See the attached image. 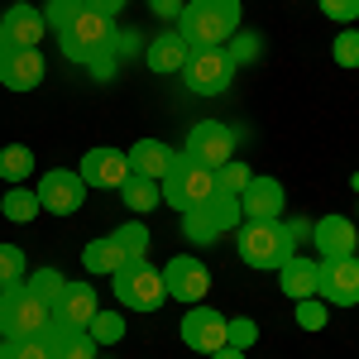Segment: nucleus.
<instances>
[{
    "instance_id": "1",
    "label": "nucleus",
    "mask_w": 359,
    "mask_h": 359,
    "mask_svg": "<svg viewBox=\"0 0 359 359\" xmlns=\"http://www.w3.org/2000/svg\"><path fill=\"white\" fill-rule=\"evenodd\" d=\"M111 25L115 20H106V15L77 5V15L57 29V48H62V57L91 67L96 77H111V62H115V29Z\"/></svg>"
},
{
    "instance_id": "2",
    "label": "nucleus",
    "mask_w": 359,
    "mask_h": 359,
    "mask_svg": "<svg viewBox=\"0 0 359 359\" xmlns=\"http://www.w3.org/2000/svg\"><path fill=\"white\" fill-rule=\"evenodd\" d=\"M240 0H187L177 15V34L182 43L201 53V48H225L240 34Z\"/></svg>"
},
{
    "instance_id": "3",
    "label": "nucleus",
    "mask_w": 359,
    "mask_h": 359,
    "mask_svg": "<svg viewBox=\"0 0 359 359\" xmlns=\"http://www.w3.org/2000/svg\"><path fill=\"white\" fill-rule=\"evenodd\" d=\"M163 187V201L172 206V211H196V206H206L211 196L221 192V182H216V168H201V163H192L187 154H177L172 158V168H168V177L158 182Z\"/></svg>"
},
{
    "instance_id": "4",
    "label": "nucleus",
    "mask_w": 359,
    "mask_h": 359,
    "mask_svg": "<svg viewBox=\"0 0 359 359\" xmlns=\"http://www.w3.org/2000/svg\"><path fill=\"white\" fill-rule=\"evenodd\" d=\"M53 326V306L39 302L25 283L0 287V335L5 340H25V335H48Z\"/></svg>"
},
{
    "instance_id": "5",
    "label": "nucleus",
    "mask_w": 359,
    "mask_h": 359,
    "mask_svg": "<svg viewBox=\"0 0 359 359\" xmlns=\"http://www.w3.org/2000/svg\"><path fill=\"white\" fill-rule=\"evenodd\" d=\"M235 249H240V259L249 269H273L278 273L287 264V254H292V240H287L283 221H240Z\"/></svg>"
},
{
    "instance_id": "6",
    "label": "nucleus",
    "mask_w": 359,
    "mask_h": 359,
    "mask_svg": "<svg viewBox=\"0 0 359 359\" xmlns=\"http://www.w3.org/2000/svg\"><path fill=\"white\" fill-rule=\"evenodd\" d=\"M245 221V211H240V196L235 192H216L206 206H196L182 216V235L192 240V245H211V240H221L225 230H240Z\"/></svg>"
},
{
    "instance_id": "7",
    "label": "nucleus",
    "mask_w": 359,
    "mask_h": 359,
    "mask_svg": "<svg viewBox=\"0 0 359 359\" xmlns=\"http://www.w3.org/2000/svg\"><path fill=\"white\" fill-rule=\"evenodd\" d=\"M115 302L130 306V311H158L168 302V287H163V273L144 259H130L120 273H115Z\"/></svg>"
},
{
    "instance_id": "8",
    "label": "nucleus",
    "mask_w": 359,
    "mask_h": 359,
    "mask_svg": "<svg viewBox=\"0 0 359 359\" xmlns=\"http://www.w3.org/2000/svg\"><path fill=\"white\" fill-rule=\"evenodd\" d=\"M177 77H182L187 91H196V96H221L225 86L235 82V57L225 53V48H201V53L187 57V67H182Z\"/></svg>"
},
{
    "instance_id": "9",
    "label": "nucleus",
    "mask_w": 359,
    "mask_h": 359,
    "mask_svg": "<svg viewBox=\"0 0 359 359\" xmlns=\"http://www.w3.org/2000/svg\"><path fill=\"white\" fill-rule=\"evenodd\" d=\"M316 297H326L331 306H359V254L316 264Z\"/></svg>"
},
{
    "instance_id": "10",
    "label": "nucleus",
    "mask_w": 359,
    "mask_h": 359,
    "mask_svg": "<svg viewBox=\"0 0 359 359\" xmlns=\"http://www.w3.org/2000/svg\"><path fill=\"white\" fill-rule=\"evenodd\" d=\"M182 154H187L192 163H201V168H225L230 158H235V130L221 125V120H196Z\"/></svg>"
},
{
    "instance_id": "11",
    "label": "nucleus",
    "mask_w": 359,
    "mask_h": 359,
    "mask_svg": "<svg viewBox=\"0 0 359 359\" xmlns=\"http://www.w3.org/2000/svg\"><path fill=\"white\" fill-rule=\"evenodd\" d=\"M34 196H39V206H43V211H53V216H77V211H82V201H86V182H82V172L53 168V172H43V177H39Z\"/></svg>"
},
{
    "instance_id": "12",
    "label": "nucleus",
    "mask_w": 359,
    "mask_h": 359,
    "mask_svg": "<svg viewBox=\"0 0 359 359\" xmlns=\"http://www.w3.org/2000/svg\"><path fill=\"white\" fill-rule=\"evenodd\" d=\"M182 345L187 350H196V355H216L225 345V316L216 311V306H206V302H196L187 306V316H182Z\"/></svg>"
},
{
    "instance_id": "13",
    "label": "nucleus",
    "mask_w": 359,
    "mask_h": 359,
    "mask_svg": "<svg viewBox=\"0 0 359 359\" xmlns=\"http://www.w3.org/2000/svg\"><path fill=\"white\" fill-rule=\"evenodd\" d=\"M163 287H168V302L196 306L206 292H211V273H206V264H201V259H168Z\"/></svg>"
},
{
    "instance_id": "14",
    "label": "nucleus",
    "mask_w": 359,
    "mask_h": 359,
    "mask_svg": "<svg viewBox=\"0 0 359 359\" xmlns=\"http://www.w3.org/2000/svg\"><path fill=\"white\" fill-rule=\"evenodd\" d=\"M82 182L86 187H106V192H120L135 172H130V158L120 154V149H86V158H82Z\"/></svg>"
},
{
    "instance_id": "15",
    "label": "nucleus",
    "mask_w": 359,
    "mask_h": 359,
    "mask_svg": "<svg viewBox=\"0 0 359 359\" xmlns=\"http://www.w3.org/2000/svg\"><path fill=\"white\" fill-rule=\"evenodd\" d=\"M96 311H101L96 287H91V283H67V287L57 292V302H53V326H62V331H86Z\"/></svg>"
},
{
    "instance_id": "16",
    "label": "nucleus",
    "mask_w": 359,
    "mask_h": 359,
    "mask_svg": "<svg viewBox=\"0 0 359 359\" xmlns=\"http://www.w3.org/2000/svg\"><path fill=\"white\" fill-rule=\"evenodd\" d=\"M283 206H287V192H283V182L278 177H249L245 192H240V211H245V221H278L283 216Z\"/></svg>"
},
{
    "instance_id": "17",
    "label": "nucleus",
    "mask_w": 359,
    "mask_h": 359,
    "mask_svg": "<svg viewBox=\"0 0 359 359\" xmlns=\"http://www.w3.org/2000/svg\"><path fill=\"white\" fill-rule=\"evenodd\" d=\"M43 53L39 48H5L0 53V86H10V91H34V86L43 82Z\"/></svg>"
},
{
    "instance_id": "18",
    "label": "nucleus",
    "mask_w": 359,
    "mask_h": 359,
    "mask_svg": "<svg viewBox=\"0 0 359 359\" xmlns=\"http://www.w3.org/2000/svg\"><path fill=\"white\" fill-rule=\"evenodd\" d=\"M311 245H316L321 259H345L359 245V225L350 216H321V221L311 225Z\"/></svg>"
},
{
    "instance_id": "19",
    "label": "nucleus",
    "mask_w": 359,
    "mask_h": 359,
    "mask_svg": "<svg viewBox=\"0 0 359 359\" xmlns=\"http://www.w3.org/2000/svg\"><path fill=\"white\" fill-rule=\"evenodd\" d=\"M0 29H5V43H10V48H39L43 34H48V20H43L39 5H10L5 20H0Z\"/></svg>"
},
{
    "instance_id": "20",
    "label": "nucleus",
    "mask_w": 359,
    "mask_h": 359,
    "mask_svg": "<svg viewBox=\"0 0 359 359\" xmlns=\"http://www.w3.org/2000/svg\"><path fill=\"white\" fill-rule=\"evenodd\" d=\"M125 158H130V172H139V177H154V182H163L177 154H172L168 144H158V139H139V144L130 149V154H125Z\"/></svg>"
},
{
    "instance_id": "21",
    "label": "nucleus",
    "mask_w": 359,
    "mask_h": 359,
    "mask_svg": "<svg viewBox=\"0 0 359 359\" xmlns=\"http://www.w3.org/2000/svg\"><path fill=\"white\" fill-rule=\"evenodd\" d=\"M278 287H283V297H292V302L316 297V264H311V259H297V254H287V264L278 269Z\"/></svg>"
},
{
    "instance_id": "22",
    "label": "nucleus",
    "mask_w": 359,
    "mask_h": 359,
    "mask_svg": "<svg viewBox=\"0 0 359 359\" xmlns=\"http://www.w3.org/2000/svg\"><path fill=\"white\" fill-rule=\"evenodd\" d=\"M187 57H192V48L182 43V34H177V29H168V34H158V39L149 43V67H154L158 77L182 72V67H187Z\"/></svg>"
},
{
    "instance_id": "23",
    "label": "nucleus",
    "mask_w": 359,
    "mask_h": 359,
    "mask_svg": "<svg viewBox=\"0 0 359 359\" xmlns=\"http://www.w3.org/2000/svg\"><path fill=\"white\" fill-rule=\"evenodd\" d=\"M82 264H86V273H120L125 264H130V254L115 245V235H101V240H91V245L82 249Z\"/></svg>"
},
{
    "instance_id": "24",
    "label": "nucleus",
    "mask_w": 359,
    "mask_h": 359,
    "mask_svg": "<svg viewBox=\"0 0 359 359\" xmlns=\"http://www.w3.org/2000/svg\"><path fill=\"white\" fill-rule=\"evenodd\" d=\"M48 345H53V359H96V340L86 331H62V326H48Z\"/></svg>"
},
{
    "instance_id": "25",
    "label": "nucleus",
    "mask_w": 359,
    "mask_h": 359,
    "mask_svg": "<svg viewBox=\"0 0 359 359\" xmlns=\"http://www.w3.org/2000/svg\"><path fill=\"white\" fill-rule=\"evenodd\" d=\"M120 201H125L135 216H149L154 206H163V187H158L154 177H139V172H135V177L120 187Z\"/></svg>"
},
{
    "instance_id": "26",
    "label": "nucleus",
    "mask_w": 359,
    "mask_h": 359,
    "mask_svg": "<svg viewBox=\"0 0 359 359\" xmlns=\"http://www.w3.org/2000/svg\"><path fill=\"white\" fill-rule=\"evenodd\" d=\"M0 211H5V221H15V225H29V221H39V196L29 192V187H10L5 192V201H0Z\"/></svg>"
},
{
    "instance_id": "27",
    "label": "nucleus",
    "mask_w": 359,
    "mask_h": 359,
    "mask_svg": "<svg viewBox=\"0 0 359 359\" xmlns=\"http://www.w3.org/2000/svg\"><path fill=\"white\" fill-rule=\"evenodd\" d=\"M29 172H34V154H29L25 144L0 149V177L5 182H29Z\"/></svg>"
},
{
    "instance_id": "28",
    "label": "nucleus",
    "mask_w": 359,
    "mask_h": 359,
    "mask_svg": "<svg viewBox=\"0 0 359 359\" xmlns=\"http://www.w3.org/2000/svg\"><path fill=\"white\" fill-rule=\"evenodd\" d=\"M0 359H53L48 335H25V340H0Z\"/></svg>"
},
{
    "instance_id": "29",
    "label": "nucleus",
    "mask_w": 359,
    "mask_h": 359,
    "mask_svg": "<svg viewBox=\"0 0 359 359\" xmlns=\"http://www.w3.org/2000/svg\"><path fill=\"white\" fill-rule=\"evenodd\" d=\"M86 335H91L96 345H120V340H125V316H120V311H96L91 326H86Z\"/></svg>"
},
{
    "instance_id": "30",
    "label": "nucleus",
    "mask_w": 359,
    "mask_h": 359,
    "mask_svg": "<svg viewBox=\"0 0 359 359\" xmlns=\"http://www.w3.org/2000/svg\"><path fill=\"white\" fill-rule=\"evenodd\" d=\"M25 287L34 292V297H39V302L53 306V302H57V292L67 287V278L57 273V269H39V273H29V278H25Z\"/></svg>"
},
{
    "instance_id": "31",
    "label": "nucleus",
    "mask_w": 359,
    "mask_h": 359,
    "mask_svg": "<svg viewBox=\"0 0 359 359\" xmlns=\"http://www.w3.org/2000/svg\"><path fill=\"white\" fill-rule=\"evenodd\" d=\"M115 245L125 249L130 259H144V254H149V225H144V221H125V225H115Z\"/></svg>"
},
{
    "instance_id": "32",
    "label": "nucleus",
    "mask_w": 359,
    "mask_h": 359,
    "mask_svg": "<svg viewBox=\"0 0 359 359\" xmlns=\"http://www.w3.org/2000/svg\"><path fill=\"white\" fill-rule=\"evenodd\" d=\"M29 269H25V249L20 245H0V287L10 283H25Z\"/></svg>"
},
{
    "instance_id": "33",
    "label": "nucleus",
    "mask_w": 359,
    "mask_h": 359,
    "mask_svg": "<svg viewBox=\"0 0 359 359\" xmlns=\"http://www.w3.org/2000/svg\"><path fill=\"white\" fill-rule=\"evenodd\" d=\"M331 57L340 67H359V29H340V34H335Z\"/></svg>"
},
{
    "instance_id": "34",
    "label": "nucleus",
    "mask_w": 359,
    "mask_h": 359,
    "mask_svg": "<svg viewBox=\"0 0 359 359\" xmlns=\"http://www.w3.org/2000/svg\"><path fill=\"white\" fill-rule=\"evenodd\" d=\"M249 177H254V172H249V168L240 163V158H230L225 168H216V182H221V192H235V196L245 192V182H249Z\"/></svg>"
},
{
    "instance_id": "35",
    "label": "nucleus",
    "mask_w": 359,
    "mask_h": 359,
    "mask_svg": "<svg viewBox=\"0 0 359 359\" xmlns=\"http://www.w3.org/2000/svg\"><path fill=\"white\" fill-rule=\"evenodd\" d=\"M292 316H297L302 331H321V326H326V302H321V297H306V302H297Z\"/></svg>"
},
{
    "instance_id": "36",
    "label": "nucleus",
    "mask_w": 359,
    "mask_h": 359,
    "mask_svg": "<svg viewBox=\"0 0 359 359\" xmlns=\"http://www.w3.org/2000/svg\"><path fill=\"white\" fill-rule=\"evenodd\" d=\"M254 335H259V326H254L249 316L225 321V345H235V350H249V345H254Z\"/></svg>"
},
{
    "instance_id": "37",
    "label": "nucleus",
    "mask_w": 359,
    "mask_h": 359,
    "mask_svg": "<svg viewBox=\"0 0 359 359\" xmlns=\"http://www.w3.org/2000/svg\"><path fill=\"white\" fill-rule=\"evenodd\" d=\"M321 5V15L335 20V25H355L359 20V0H316Z\"/></svg>"
},
{
    "instance_id": "38",
    "label": "nucleus",
    "mask_w": 359,
    "mask_h": 359,
    "mask_svg": "<svg viewBox=\"0 0 359 359\" xmlns=\"http://www.w3.org/2000/svg\"><path fill=\"white\" fill-rule=\"evenodd\" d=\"M254 53H259V43H254V39H240V34L230 39V57H235V67H240V57H254Z\"/></svg>"
},
{
    "instance_id": "39",
    "label": "nucleus",
    "mask_w": 359,
    "mask_h": 359,
    "mask_svg": "<svg viewBox=\"0 0 359 359\" xmlns=\"http://www.w3.org/2000/svg\"><path fill=\"white\" fill-rule=\"evenodd\" d=\"M86 10H96V15H106V20H115L120 10H125V0H82Z\"/></svg>"
},
{
    "instance_id": "40",
    "label": "nucleus",
    "mask_w": 359,
    "mask_h": 359,
    "mask_svg": "<svg viewBox=\"0 0 359 359\" xmlns=\"http://www.w3.org/2000/svg\"><path fill=\"white\" fill-rule=\"evenodd\" d=\"M154 5V15H163V20H177L182 15V0H149Z\"/></svg>"
},
{
    "instance_id": "41",
    "label": "nucleus",
    "mask_w": 359,
    "mask_h": 359,
    "mask_svg": "<svg viewBox=\"0 0 359 359\" xmlns=\"http://www.w3.org/2000/svg\"><path fill=\"white\" fill-rule=\"evenodd\" d=\"M283 230H287V240H292V245H297V240H306V235H311V230H306V221H292V225H283Z\"/></svg>"
},
{
    "instance_id": "42",
    "label": "nucleus",
    "mask_w": 359,
    "mask_h": 359,
    "mask_svg": "<svg viewBox=\"0 0 359 359\" xmlns=\"http://www.w3.org/2000/svg\"><path fill=\"white\" fill-rule=\"evenodd\" d=\"M211 359H245V350H235V345H221V350H216Z\"/></svg>"
},
{
    "instance_id": "43",
    "label": "nucleus",
    "mask_w": 359,
    "mask_h": 359,
    "mask_svg": "<svg viewBox=\"0 0 359 359\" xmlns=\"http://www.w3.org/2000/svg\"><path fill=\"white\" fill-rule=\"evenodd\" d=\"M5 48H10V43H5V29H0V53H5Z\"/></svg>"
},
{
    "instance_id": "44",
    "label": "nucleus",
    "mask_w": 359,
    "mask_h": 359,
    "mask_svg": "<svg viewBox=\"0 0 359 359\" xmlns=\"http://www.w3.org/2000/svg\"><path fill=\"white\" fill-rule=\"evenodd\" d=\"M350 187H355V192H359V172H355V177H350Z\"/></svg>"
},
{
    "instance_id": "45",
    "label": "nucleus",
    "mask_w": 359,
    "mask_h": 359,
    "mask_svg": "<svg viewBox=\"0 0 359 359\" xmlns=\"http://www.w3.org/2000/svg\"><path fill=\"white\" fill-rule=\"evenodd\" d=\"M15 5H34V0H15Z\"/></svg>"
},
{
    "instance_id": "46",
    "label": "nucleus",
    "mask_w": 359,
    "mask_h": 359,
    "mask_svg": "<svg viewBox=\"0 0 359 359\" xmlns=\"http://www.w3.org/2000/svg\"><path fill=\"white\" fill-rule=\"evenodd\" d=\"M96 359H101V355H96Z\"/></svg>"
}]
</instances>
